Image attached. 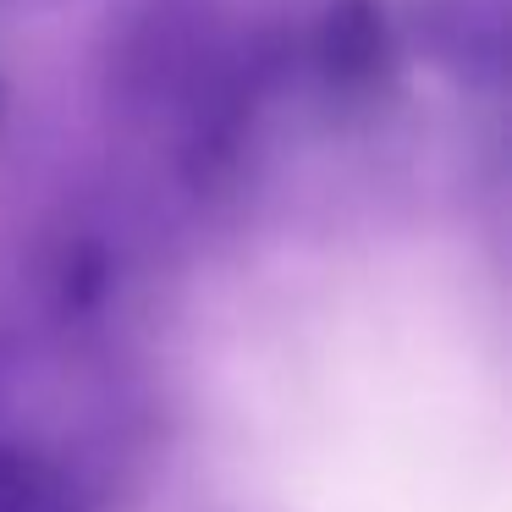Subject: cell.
<instances>
[{
	"label": "cell",
	"instance_id": "obj_3",
	"mask_svg": "<svg viewBox=\"0 0 512 512\" xmlns=\"http://www.w3.org/2000/svg\"><path fill=\"white\" fill-rule=\"evenodd\" d=\"M0 512H78V496L56 463L0 441Z\"/></svg>",
	"mask_w": 512,
	"mask_h": 512
},
{
	"label": "cell",
	"instance_id": "obj_1",
	"mask_svg": "<svg viewBox=\"0 0 512 512\" xmlns=\"http://www.w3.org/2000/svg\"><path fill=\"white\" fill-rule=\"evenodd\" d=\"M424 56L463 89H496L507 72L512 0H413Z\"/></svg>",
	"mask_w": 512,
	"mask_h": 512
},
{
	"label": "cell",
	"instance_id": "obj_2",
	"mask_svg": "<svg viewBox=\"0 0 512 512\" xmlns=\"http://www.w3.org/2000/svg\"><path fill=\"white\" fill-rule=\"evenodd\" d=\"M314 61L331 89H375L391 67L386 0H325L314 28Z\"/></svg>",
	"mask_w": 512,
	"mask_h": 512
},
{
	"label": "cell",
	"instance_id": "obj_4",
	"mask_svg": "<svg viewBox=\"0 0 512 512\" xmlns=\"http://www.w3.org/2000/svg\"><path fill=\"white\" fill-rule=\"evenodd\" d=\"M0 105H6V94H0Z\"/></svg>",
	"mask_w": 512,
	"mask_h": 512
}]
</instances>
